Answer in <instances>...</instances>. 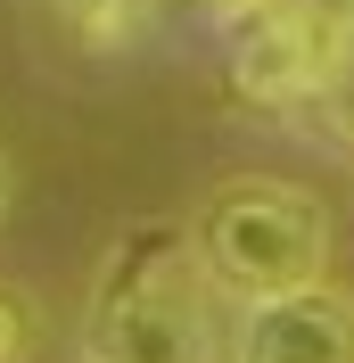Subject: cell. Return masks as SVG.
I'll return each instance as SVG.
<instances>
[{
  "instance_id": "cell-3",
  "label": "cell",
  "mask_w": 354,
  "mask_h": 363,
  "mask_svg": "<svg viewBox=\"0 0 354 363\" xmlns=\"http://www.w3.org/2000/svg\"><path fill=\"white\" fill-rule=\"evenodd\" d=\"M239 363H354V297L313 281V289L247 306Z\"/></svg>"
},
{
  "instance_id": "cell-2",
  "label": "cell",
  "mask_w": 354,
  "mask_h": 363,
  "mask_svg": "<svg viewBox=\"0 0 354 363\" xmlns=\"http://www.w3.org/2000/svg\"><path fill=\"white\" fill-rule=\"evenodd\" d=\"M190 256L215 289L264 306V297L313 289L321 264H330V206L313 199L305 182L280 174H231L215 199L198 206V231H190Z\"/></svg>"
},
{
  "instance_id": "cell-1",
  "label": "cell",
  "mask_w": 354,
  "mask_h": 363,
  "mask_svg": "<svg viewBox=\"0 0 354 363\" xmlns=\"http://www.w3.org/2000/svg\"><path fill=\"white\" fill-rule=\"evenodd\" d=\"M206 355H215V322H206V272L190 240L165 223L124 231L91 289L83 363H206Z\"/></svg>"
},
{
  "instance_id": "cell-4",
  "label": "cell",
  "mask_w": 354,
  "mask_h": 363,
  "mask_svg": "<svg viewBox=\"0 0 354 363\" xmlns=\"http://www.w3.org/2000/svg\"><path fill=\"white\" fill-rule=\"evenodd\" d=\"M239 83L256 91V99H288V91L321 83V25H313V17H272L264 33L247 42Z\"/></svg>"
},
{
  "instance_id": "cell-6",
  "label": "cell",
  "mask_w": 354,
  "mask_h": 363,
  "mask_svg": "<svg viewBox=\"0 0 354 363\" xmlns=\"http://www.w3.org/2000/svg\"><path fill=\"white\" fill-rule=\"evenodd\" d=\"M8 199H17V165H8V149H0V215H8Z\"/></svg>"
},
{
  "instance_id": "cell-5",
  "label": "cell",
  "mask_w": 354,
  "mask_h": 363,
  "mask_svg": "<svg viewBox=\"0 0 354 363\" xmlns=\"http://www.w3.org/2000/svg\"><path fill=\"white\" fill-rule=\"evenodd\" d=\"M33 355V297L17 281H0V363H25Z\"/></svg>"
}]
</instances>
